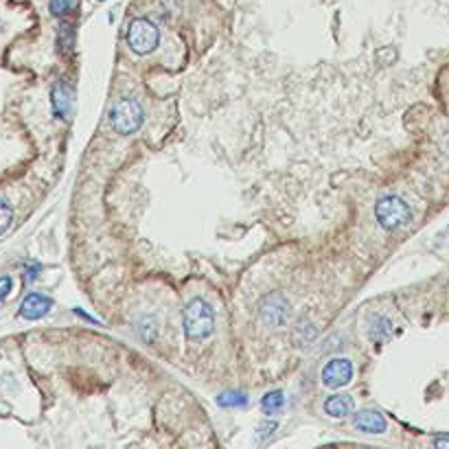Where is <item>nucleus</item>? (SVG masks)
<instances>
[{"mask_svg":"<svg viewBox=\"0 0 449 449\" xmlns=\"http://www.w3.org/2000/svg\"><path fill=\"white\" fill-rule=\"evenodd\" d=\"M182 327L193 342L206 340L215 331V312L204 298H191L182 309Z\"/></svg>","mask_w":449,"mask_h":449,"instance_id":"obj_1","label":"nucleus"},{"mask_svg":"<svg viewBox=\"0 0 449 449\" xmlns=\"http://www.w3.org/2000/svg\"><path fill=\"white\" fill-rule=\"evenodd\" d=\"M110 125L112 130L121 134V136H130L136 134L143 128L145 123V112L143 106L134 99H119L114 106L110 108Z\"/></svg>","mask_w":449,"mask_h":449,"instance_id":"obj_2","label":"nucleus"},{"mask_svg":"<svg viewBox=\"0 0 449 449\" xmlns=\"http://www.w3.org/2000/svg\"><path fill=\"white\" fill-rule=\"evenodd\" d=\"M375 217H377V224L384 230H397L412 222V209L406 200L399 198V195H384V198L377 200L375 204Z\"/></svg>","mask_w":449,"mask_h":449,"instance_id":"obj_3","label":"nucleus"},{"mask_svg":"<svg viewBox=\"0 0 449 449\" xmlns=\"http://www.w3.org/2000/svg\"><path fill=\"white\" fill-rule=\"evenodd\" d=\"M128 46L136 55H149L158 49L160 44V31L149 18H136L128 29Z\"/></svg>","mask_w":449,"mask_h":449,"instance_id":"obj_4","label":"nucleus"},{"mask_svg":"<svg viewBox=\"0 0 449 449\" xmlns=\"http://www.w3.org/2000/svg\"><path fill=\"white\" fill-rule=\"evenodd\" d=\"M322 384L327 388H342L347 386L353 379V362L347 358H336L329 360L325 366H322Z\"/></svg>","mask_w":449,"mask_h":449,"instance_id":"obj_5","label":"nucleus"},{"mask_svg":"<svg viewBox=\"0 0 449 449\" xmlns=\"http://www.w3.org/2000/svg\"><path fill=\"white\" fill-rule=\"evenodd\" d=\"M53 309V301L49 296H44L40 292H29L20 303V318L25 320H40Z\"/></svg>","mask_w":449,"mask_h":449,"instance_id":"obj_6","label":"nucleus"},{"mask_svg":"<svg viewBox=\"0 0 449 449\" xmlns=\"http://www.w3.org/2000/svg\"><path fill=\"white\" fill-rule=\"evenodd\" d=\"M71 106H73V88L68 86L64 79L55 82L53 90H51V108L57 119L66 121L68 114H71Z\"/></svg>","mask_w":449,"mask_h":449,"instance_id":"obj_7","label":"nucleus"},{"mask_svg":"<svg viewBox=\"0 0 449 449\" xmlns=\"http://www.w3.org/2000/svg\"><path fill=\"white\" fill-rule=\"evenodd\" d=\"M261 316L270 327L283 325V322L287 320V316H290V305H287V301L279 294L268 296L261 305Z\"/></svg>","mask_w":449,"mask_h":449,"instance_id":"obj_8","label":"nucleus"},{"mask_svg":"<svg viewBox=\"0 0 449 449\" xmlns=\"http://www.w3.org/2000/svg\"><path fill=\"white\" fill-rule=\"evenodd\" d=\"M353 425L355 430H360L364 434H384L388 428V421L377 410H362L353 417Z\"/></svg>","mask_w":449,"mask_h":449,"instance_id":"obj_9","label":"nucleus"},{"mask_svg":"<svg viewBox=\"0 0 449 449\" xmlns=\"http://www.w3.org/2000/svg\"><path fill=\"white\" fill-rule=\"evenodd\" d=\"M353 410H355V401L349 395H333L325 401V412L333 419L349 417V414H353Z\"/></svg>","mask_w":449,"mask_h":449,"instance_id":"obj_10","label":"nucleus"},{"mask_svg":"<svg viewBox=\"0 0 449 449\" xmlns=\"http://www.w3.org/2000/svg\"><path fill=\"white\" fill-rule=\"evenodd\" d=\"M393 336V327H390V320H386L384 316H373L371 325H368V338H371L375 344H384Z\"/></svg>","mask_w":449,"mask_h":449,"instance_id":"obj_11","label":"nucleus"},{"mask_svg":"<svg viewBox=\"0 0 449 449\" xmlns=\"http://www.w3.org/2000/svg\"><path fill=\"white\" fill-rule=\"evenodd\" d=\"M75 49V27L62 22L60 29H57V51L62 55H71Z\"/></svg>","mask_w":449,"mask_h":449,"instance_id":"obj_12","label":"nucleus"},{"mask_svg":"<svg viewBox=\"0 0 449 449\" xmlns=\"http://www.w3.org/2000/svg\"><path fill=\"white\" fill-rule=\"evenodd\" d=\"M285 406V395L281 390H270V393L261 399V410L263 414H268V417H274V414H279Z\"/></svg>","mask_w":449,"mask_h":449,"instance_id":"obj_13","label":"nucleus"},{"mask_svg":"<svg viewBox=\"0 0 449 449\" xmlns=\"http://www.w3.org/2000/svg\"><path fill=\"white\" fill-rule=\"evenodd\" d=\"M248 404V395L241 390H228L217 397V406L220 408H244Z\"/></svg>","mask_w":449,"mask_h":449,"instance_id":"obj_14","label":"nucleus"},{"mask_svg":"<svg viewBox=\"0 0 449 449\" xmlns=\"http://www.w3.org/2000/svg\"><path fill=\"white\" fill-rule=\"evenodd\" d=\"M77 7H79V0H51L49 3V9L55 18H64L68 14H73Z\"/></svg>","mask_w":449,"mask_h":449,"instance_id":"obj_15","label":"nucleus"},{"mask_svg":"<svg viewBox=\"0 0 449 449\" xmlns=\"http://www.w3.org/2000/svg\"><path fill=\"white\" fill-rule=\"evenodd\" d=\"M11 222H14V209H11L9 202L0 200V237L11 228Z\"/></svg>","mask_w":449,"mask_h":449,"instance_id":"obj_16","label":"nucleus"},{"mask_svg":"<svg viewBox=\"0 0 449 449\" xmlns=\"http://www.w3.org/2000/svg\"><path fill=\"white\" fill-rule=\"evenodd\" d=\"M11 287H14L11 276H0V305L7 301V296L11 294Z\"/></svg>","mask_w":449,"mask_h":449,"instance_id":"obj_17","label":"nucleus"},{"mask_svg":"<svg viewBox=\"0 0 449 449\" xmlns=\"http://www.w3.org/2000/svg\"><path fill=\"white\" fill-rule=\"evenodd\" d=\"M276 430H279V423H276V421H266V423H263L261 428H259V439H261V441L270 439V436H272Z\"/></svg>","mask_w":449,"mask_h":449,"instance_id":"obj_18","label":"nucleus"},{"mask_svg":"<svg viewBox=\"0 0 449 449\" xmlns=\"http://www.w3.org/2000/svg\"><path fill=\"white\" fill-rule=\"evenodd\" d=\"M40 272H42V266H40V263H27V270H25V281H27V283L36 281Z\"/></svg>","mask_w":449,"mask_h":449,"instance_id":"obj_19","label":"nucleus"},{"mask_svg":"<svg viewBox=\"0 0 449 449\" xmlns=\"http://www.w3.org/2000/svg\"><path fill=\"white\" fill-rule=\"evenodd\" d=\"M434 447H449V436H436Z\"/></svg>","mask_w":449,"mask_h":449,"instance_id":"obj_20","label":"nucleus"}]
</instances>
